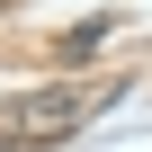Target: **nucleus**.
I'll return each instance as SVG.
<instances>
[{
    "instance_id": "f257e3e1",
    "label": "nucleus",
    "mask_w": 152,
    "mask_h": 152,
    "mask_svg": "<svg viewBox=\"0 0 152 152\" xmlns=\"http://www.w3.org/2000/svg\"><path fill=\"white\" fill-rule=\"evenodd\" d=\"M107 107V90H18V99H0V152H27V143H63V134H81L90 116Z\"/></svg>"
}]
</instances>
